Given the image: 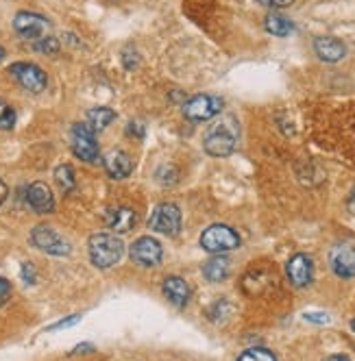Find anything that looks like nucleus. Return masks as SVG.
I'll return each mask as SVG.
<instances>
[{
	"label": "nucleus",
	"mask_w": 355,
	"mask_h": 361,
	"mask_svg": "<svg viewBox=\"0 0 355 361\" xmlns=\"http://www.w3.org/2000/svg\"><path fill=\"white\" fill-rule=\"evenodd\" d=\"M238 142V122L234 118H222L205 133V150L212 157H227L231 154Z\"/></svg>",
	"instance_id": "f257e3e1"
},
{
	"label": "nucleus",
	"mask_w": 355,
	"mask_h": 361,
	"mask_svg": "<svg viewBox=\"0 0 355 361\" xmlns=\"http://www.w3.org/2000/svg\"><path fill=\"white\" fill-rule=\"evenodd\" d=\"M88 250H90V262L96 268H112L114 264L120 262L124 244L114 233H94L90 238Z\"/></svg>",
	"instance_id": "f03ea898"
},
{
	"label": "nucleus",
	"mask_w": 355,
	"mask_h": 361,
	"mask_svg": "<svg viewBox=\"0 0 355 361\" xmlns=\"http://www.w3.org/2000/svg\"><path fill=\"white\" fill-rule=\"evenodd\" d=\"M200 246L207 252H227L240 246V238L234 228L224 224H214L205 228V233L200 235Z\"/></svg>",
	"instance_id": "7ed1b4c3"
},
{
	"label": "nucleus",
	"mask_w": 355,
	"mask_h": 361,
	"mask_svg": "<svg viewBox=\"0 0 355 361\" xmlns=\"http://www.w3.org/2000/svg\"><path fill=\"white\" fill-rule=\"evenodd\" d=\"M222 98L212 94H198L183 105V116L192 122H207L222 111Z\"/></svg>",
	"instance_id": "20e7f679"
},
{
	"label": "nucleus",
	"mask_w": 355,
	"mask_h": 361,
	"mask_svg": "<svg viewBox=\"0 0 355 361\" xmlns=\"http://www.w3.org/2000/svg\"><path fill=\"white\" fill-rule=\"evenodd\" d=\"M9 74L31 94H42L46 90V85H48L46 72L35 63H24V61L13 63V66H9Z\"/></svg>",
	"instance_id": "39448f33"
},
{
	"label": "nucleus",
	"mask_w": 355,
	"mask_h": 361,
	"mask_svg": "<svg viewBox=\"0 0 355 361\" xmlns=\"http://www.w3.org/2000/svg\"><path fill=\"white\" fill-rule=\"evenodd\" d=\"M148 226L157 231V233H166V235H176L181 231V212L176 204L172 202H164L160 207H155V212L150 214Z\"/></svg>",
	"instance_id": "423d86ee"
},
{
	"label": "nucleus",
	"mask_w": 355,
	"mask_h": 361,
	"mask_svg": "<svg viewBox=\"0 0 355 361\" xmlns=\"http://www.w3.org/2000/svg\"><path fill=\"white\" fill-rule=\"evenodd\" d=\"M31 244L35 248H40L42 252L46 255H57V257H64L70 252V244L68 240H64L55 228L50 226H35L33 233H31Z\"/></svg>",
	"instance_id": "0eeeda50"
},
{
	"label": "nucleus",
	"mask_w": 355,
	"mask_h": 361,
	"mask_svg": "<svg viewBox=\"0 0 355 361\" xmlns=\"http://www.w3.org/2000/svg\"><path fill=\"white\" fill-rule=\"evenodd\" d=\"M72 152L77 154L81 161H88V164L98 161L96 137L85 124H74L72 126Z\"/></svg>",
	"instance_id": "6e6552de"
},
{
	"label": "nucleus",
	"mask_w": 355,
	"mask_h": 361,
	"mask_svg": "<svg viewBox=\"0 0 355 361\" xmlns=\"http://www.w3.org/2000/svg\"><path fill=\"white\" fill-rule=\"evenodd\" d=\"M329 262H332V268L338 276H355V240H344L338 246H334L332 255H329Z\"/></svg>",
	"instance_id": "1a4fd4ad"
},
{
	"label": "nucleus",
	"mask_w": 355,
	"mask_h": 361,
	"mask_svg": "<svg viewBox=\"0 0 355 361\" xmlns=\"http://www.w3.org/2000/svg\"><path fill=\"white\" fill-rule=\"evenodd\" d=\"M13 29L24 39H42L48 31V20L31 11H20L13 18Z\"/></svg>",
	"instance_id": "9d476101"
},
{
	"label": "nucleus",
	"mask_w": 355,
	"mask_h": 361,
	"mask_svg": "<svg viewBox=\"0 0 355 361\" xmlns=\"http://www.w3.org/2000/svg\"><path fill=\"white\" fill-rule=\"evenodd\" d=\"M162 244L153 238H140L133 246H131V259L138 264V266H144V268H153L162 262Z\"/></svg>",
	"instance_id": "9b49d317"
},
{
	"label": "nucleus",
	"mask_w": 355,
	"mask_h": 361,
	"mask_svg": "<svg viewBox=\"0 0 355 361\" xmlns=\"http://www.w3.org/2000/svg\"><path fill=\"white\" fill-rule=\"evenodd\" d=\"M286 272H288V279L294 288H308L312 283L314 264L308 255H294L286 266Z\"/></svg>",
	"instance_id": "f8f14e48"
},
{
	"label": "nucleus",
	"mask_w": 355,
	"mask_h": 361,
	"mask_svg": "<svg viewBox=\"0 0 355 361\" xmlns=\"http://www.w3.org/2000/svg\"><path fill=\"white\" fill-rule=\"evenodd\" d=\"M27 202L31 204V209L37 214H50L55 209V198L53 192L42 180H35L27 188Z\"/></svg>",
	"instance_id": "ddd939ff"
},
{
	"label": "nucleus",
	"mask_w": 355,
	"mask_h": 361,
	"mask_svg": "<svg viewBox=\"0 0 355 361\" xmlns=\"http://www.w3.org/2000/svg\"><path fill=\"white\" fill-rule=\"evenodd\" d=\"M314 50H316L318 59H323L327 63H338L347 55L344 44L340 39H336V37H316L314 39Z\"/></svg>",
	"instance_id": "4468645a"
},
{
	"label": "nucleus",
	"mask_w": 355,
	"mask_h": 361,
	"mask_svg": "<svg viewBox=\"0 0 355 361\" xmlns=\"http://www.w3.org/2000/svg\"><path fill=\"white\" fill-rule=\"evenodd\" d=\"M103 164H105L107 174L114 176V178H126V176L131 174V170H133L131 157L126 152H122V150H112L105 157Z\"/></svg>",
	"instance_id": "2eb2a0df"
},
{
	"label": "nucleus",
	"mask_w": 355,
	"mask_h": 361,
	"mask_svg": "<svg viewBox=\"0 0 355 361\" xmlns=\"http://www.w3.org/2000/svg\"><path fill=\"white\" fill-rule=\"evenodd\" d=\"M164 294L172 305L183 307L190 300V286L179 276H170L164 281Z\"/></svg>",
	"instance_id": "dca6fc26"
},
{
	"label": "nucleus",
	"mask_w": 355,
	"mask_h": 361,
	"mask_svg": "<svg viewBox=\"0 0 355 361\" xmlns=\"http://www.w3.org/2000/svg\"><path fill=\"white\" fill-rule=\"evenodd\" d=\"M138 222V216L136 212L126 209V207H120V209H114L109 212L107 216V224L112 231H116V233H126V231H131Z\"/></svg>",
	"instance_id": "f3484780"
},
{
	"label": "nucleus",
	"mask_w": 355,
	"mask_h": 361,
	"mask_svg": "<svg viewBox=\"0 0 355 361\" xmlns=\"http://www.w3.org/2000/svg\"><path fill=\"white\" fill-rule=\"evenodd\" d=\"M114 118H116V111H112L109 107H96L88 114L83 124L90 128L92 133H98V131H103L107 124H112Z\"/></svg>",
	"instance_id": "a211bd4d"
},
{
	"label": "nucleus",
	"mask_w": 355,
	"mask_h": 361,
	"mask_svg": "<svg viewBox=\"0 0 355 361\" xmlns=\"http://www.w3.org/2000/svg\"><path fill=\"white\" fill-rule=\"evenodd\" d=\"M229 259L227 257H214L212 262L205 264V268H203V274H205L210 281L218 283V281H224L227 276H229Z\"/></svg>",
	"instance_id": "6ab92c4d"
},
{
	"label": "nucleus",
	"mask_w": 355,
	"mask_h": 361,
	"mask_svg": "<svg viewBox=\"0 0 355 361\" xmlns=\"http://www.w3.org/2000/svg\"><path fill=\"white\" fill-rule=\"evenodd\" d=\"M266 31L272 33V35H279V37H286L294 31V24L284 18V16H279V13H270L266 18Z\"/></svg>",
	"instance_id": "aec40b11"
},
{
	"label": "nucleus",
	"mask_w": 355,
	"mask_h": 361,
	"mask_svg": "<svg viewBox=\"0 0 355 361\" xmlns=\"http://www.w3.org/2000/svg\"><path fill=\"white\" fill-rule=\"evenodd\" d=\"M55 180H57V185H59V190L64 194H70L74 190V185H77V180H74V172H72V168L68 164H64V166H59L55 170Z\"/></svg>",
	"instance_id": "412c9836"
},
{
	"label": "nucleus",
	"mask_w": 355,
	"mask_h": 361,
	"mask_svg": "<svg viewBox=\"0 0 355 361\" xmlns=\"http://www.w3.org/2000/svg\"><path fill=\"white\" fill-rule=\"evenodd\" d=\"M16 126V111L5 98H0V131H11Z\"/></svg>",
	"instance_id": "4be33fe9"
},
{
	"label": "nucleus",
	"mask_w": 355,
	"mask_h": 361,
	"mask_svg": "<svg viewBox=\"0 0 355 361\" xmlns=\"http://www.w3.org/2000/svg\"><path fill=\"white\" fill-rule=\"evenodd\" d=\"M238 361H277L275 355L266 348H248L240 355Z\"/></svg>",
	"instance_id": "5701e85b"
},
{
	"label": "nucleus",
	"mask_w": 355,
	"mask_h": 361,
	"mask_svg": "<svg viewBox=\"0 0 355 361\" xmlns=\"http://www.w3.org/2000/svg\"><path fill=\"white\" fill-rule=\"evenodd\" d=\"M35 48L42 50V53H57V50H59V42L55 37H42V39H37Z\"/></svg>",
	"instance_id": "b1692460"
},
{
	"label": "nucleus",
	"mask_w": 355,
	"mask_h": 361,
	"mask_svg": "<svg viewBox=\"0 0 355 361\" xmlns=\"http://www.w3.org/2000/svg\"><path fill=\"white\" fill-rule=\"evenodd\" d=\"M20 276H22L24 283H27V286H33V283H35V268H33V264H24L22 270H20Z\"/></svg>",
	"instance_id": "393cba45"
},
{
	"label": "nucleus",
	"mask_w": 355,
	"mask_h": 361,
	"mask_svg": "<svg viewBox=\"0 0 355 361\" xmlns=\"http://www.w3.org/2000/svg\"><path fill=\"white\" fill-rule=\"evenodd\" d=\"M11 296V286L7 279H0V307H3Z\"/></svg>",
	"instance_id": "a878e982"
},
{
	"label": "nucleus",
	"mask_w": 355,
	"mask_h": 361,
	"mask_svg": "<svg viewBox=\"0 0 355 361\" xmlns=\"http://www.w3.org/2000/svg\"><path fill=\"white\" fill-rule=\"evenodd\" d=\"M258 3H262L264 7H277V9H282V7H290L294 0H258Z\"/></svg>",
	"instance_id": "bb28decb"
},
{
	"label": "nucleus",
	"mask_w": 355,
	"mask_h": 361,
	"mask_svg": "<svg viewBox=\"0 0 355 361\" xmlns=\"http://www.w3.org/2000/svg\"><path fill=\"white\" fill-rule=\"evenodd\" d=\"M77 322H79V316H70V318H66V320H61V322L53 324V326H48V331H57V329H68V326H72V324H77Z\"/></svg>",
	"instance_id": "cd10ccee"
},
{
	"label": "nucleus",
	"mask_w": 355,
	"mask_h": 361,
	"mask_svg": "<svg viewBox=\"0 0 355 361\" xmlns=\"http://www.w3.org/2000/svg\"><path fill=\"white\" fill-rule=\"evenodd\" d=\"M303 318L310 320V322H318V324H325V322H329V316H327V314H306Z\"/></svg>",
	"instance_id": "c85d7f7f"
},
{
	"label": "nucleus",
	"mask_w": 355,
	"mask_h": 361,
	"mask_svg": "<svg viewBox=\"0 0 355 361\" xmlns=\"http://www.w3.org/2000/svg\"><path fill=\"white\" fill-rule=\"evenodd\" d=\"M7 194H9V190H7V185H5V180L0 178V204H3V202L7 200Z\"/></svg>",
	"instance_id": "c756f323"
},
{
	"label": "nucleus",
	"mask_w": 355,
	"mask_h": 361,
	"mask_svg": "<svg viewBox=\"0 0 355 361\" xmlns=\"http://www.w3.org/2000/svg\"><path fill=\"white\" fill-rule=\"evenodd\" d=\"M94 350V346L92 344H81V346H77L72 350V355H79V353H92Z\"/></svg>",
	"instance_id": "7c9ffc66"
},
{
	"label": "nucleus",
	"mask_w": 355,
	"mask_h": 361,
	"mask_svg": "<svg viewBox=\"0 0 355 361\" xmlns=\"http://www.w3.org/2000/svg\"><path fill=\"white\" fill-rule=\"evenodd\" d=\"M349 209L355 214V188H353V192H351V198H349Z\"/></svg>",
	"instance_id": "2f4dec72"
},
{
	"label": "nucleus",
	"mask_w": 355,
	"mask_h": 361,
	"mask_svg": "<svg viewBox=\"0 0 355 361\" xmlns=\"http://www.w3.org/2000/svg\"><path fill=\"white\" fill-rule=\"evenodd\" d=\"M327 361H351L347 355H334V357H329Z\"/></svg>",
	"instance_id": "473e14b6"
},
{
	"label": "nucleus",
	"mask_w": 355,
	"mask_h": 361,
	"mask_svg": "<svg viewBox=\"0 0 355 361\" xmlns=\"http://www.w3.org/2000/svg\"><path fill=\"white\" fill-rule=\"evenodd\" d=\"M3 59H5V48L0 46V61H3Z\"/></svg>",
	"instance_id": "72a5a7b5"
},
{
	"label": "nucleus",
	"mask_w": 355,
	"mask_h": 361,
	"mask_svg": "<svg viewBox=\"0 0 355 361\" xmlns=\"http://www.w3.org/2000/svg\"><path fill=\"white\" fill-rule=\"evenodd\" d=\"M351 329H353V331H355V320H353V322H351Z\"/></svg>",
	"instance_id": "f704fd0d"
}]
</instances>
